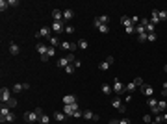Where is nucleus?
I'll use <instances>...</instances> for the list:
<instances>
[{
    "label": "nucleus",
    "mask_w": 167,
    "mask_h": 124,
    "mask_svg": "<svg viewBox=\"0 0 167 124\" xmlns=\"http://www.w3.org/2000/svg\"><path fill=\"white\" fill-rule=\"evenodd\" d=\"M147 35H149V33H141V35H137V41L139 43H145L147 41Z\"/></svg>",
    "instance_id": "40"
},
{
    "label": "nucleus",
    "mask_w": 167,
    "mask_h": 124,
    "mask_svg": "<svg viewBox=\"0 0 167 124\" xmlns=\"http://www.w3.org/2000/svg\"><path fill=\"white\" fill-rule=\"evenodd\" d=\"M121 24L125 26V28H128V26H134V24H132V19L126 17V15H123V17H121Z\"/></svg>",
    "instance_id": "20"
},
{
    "label": "nucleus",
    "mask_w": 167,
    "mask_h": 124,
    "mask_svg": "<svg viewBox=\"0 0 167 124\" xmlns=\"http://www.w3.org/2000/svg\"><path fill=\"white\" fill-rule=\"evenodd\" d=\"M111 63H113V57L108 56V59H104L102 63H98V71H108V69L111 67Z\"/></svg>",
    "instance_id": "7"
},
{
    "label": "nucleus",
    "mask_w": 167,
    "mask_h": 124,
    "mask_svg": "<svg viewBox=\"0 0 167 124\" xmlns=\"http://www.w3.org/2000/svg\"><path fill=\"white\" fill-rule=\"evenodd\" d=\"M52 19L54 21H63V11L61 9H52Z\"/></svg>",
    "instance_id": "19"
},
{
    "label": "nucleus",
    "mask_w": 167,
    "mask_h": 124,
    "mask_svg": "<svg viewBox=\"0 0 167 124\" xmlns=\"http://www.w3.org/2000/svg\"><path fill=\"white\" fill-rule=\"evenodd\" d=\"M134 83H136L137 87H141V85L145 83V82H143V78H139V76H137V78H134Z\"/></svg>",
    "instance_id": "38"
},
{
    "label": "nucleus",
    "mask_w": 167,
    "mask_h": 124,
    "mask_svg": "<svg viewBox=\"0 0 167 124\" xmlns=\"http://www.w3.org/2000/svg\"><path fill=\"white\" fill-rule=\"evenodd\" d=\"M11 98H13V96H11V89H7V87L0 89V100H2V104H7Z\"/></svg>",
    "instance_id": "3"
},
{
    "label": "nucleus",
    "mask_w": 167,
    "mask_h": 124,
    "mask_svg": "<svg viewBox=\"0 0 167 124\" xmlns=\"http://www.w3.org/2000/svg\"><path fill=\"white\" fill-rule=\"evenodd\" d=\"M52 32H56V33L63 32V21H54L52 22Z\"/></svg>",
    "instance_id": "11"
},
{
    "label": "nucleus",
    "mask_w": 167,
    "mask_h": 124,
    "mask_svg": "<svg viewBox=\"0 0 167 124\" xmlns=\"http://www.w3.org/2000/svg\"><path fill=\"white\" fill-rule=\"evenodd\" d=\"M7 4H9V7H11V6H19L17 0H7Z\"/></svg>",
    "instance_id": "46"
},
{
    "label": "nucleus",
    "mask_w": 167,
    "mask_h": 124,
    "mask_svg": "<svg viewBox=\"0 0 167 124\" xmlns=\"http://www.w3.org/2000/svg\"><path fill=\"white\" fill-rule=\"evenodd\" d=\"M78 111V102H74V104H65L63 106V113L67 115V117H74V113Z\"/></svg>",
    "instance_id": "2"
},
{
    "label": "nucleus",
    "mask_w": 167,
    "mask_h": 124,
    "mask_svg": "<svg viewBox=\"0 0 167 124\" xmlns=\"http://www.w3.org/2000/svg\"><path fill=\"white\" fill-rule=\"evenodd\" d=\"M65 33H69V35H71V33H74V26H65Z\"/></svg>",
    "instance_id": "39"
},
{
    "label": "nucleus",
    "mask_w": 167,
    "mask_h": 124,
    "mask_svg": "<svg viewBox=\"0 0 167 124\" xmlns=\"http://www.w3.org/2000/svg\"><path fill=\"white\" fill-rule=\"evenodd\" d=\"M125 32L126 33H134L136 32V26H128V28H125Z\"/></svg>",
    "instance_id": "42"
},
{
    "label": "nucleus",
    "mask_w": 167,
    "mask_h": 124,
    "mask_svg": "<svg viewBox=\"0 0 167 124\" xmlns=\"http://www.w3.org/2000/svg\"><path fill=\"white\" fill-rule=\"evenodd\" d=\"M156 39H158V35H156V33H149V35H147V41H150V43H154Z\"/></svg>",
    "instance_id": "34"
},
{
    "label": "nucleus",
    "mask_w": 167,
    "mask_h": 124,
    "mask_svg": "<svg viewBox=\"0 0 167 124\" xmlns=\"http://www.w3.org/2000/svg\"><path fill=\"white\" fill-rule=\"evenodd\" d=\"M76 102V98H74L73 95H65L63 96V106H65V104H74Z\"/></svg>",
    "instance_id": "22"
},
{
    "label": "nucleus",
    "mask_w": 167,
    "mask_h": 124,
    "mask_svg": "<svg viewBox=\"0 0 167 124\" xmlns=\"http://www.w3.org/2000/svg\"><path fill=\"white\" fill-rule=\"evenodd\" d=\"M69 63H71L69 56H65V57H59V59H58V67H59V69H65Z\"/></svg>",
    "instance_id": "15"
},
{
    "label": "nucleus",
    "mask_w": 167,
    "mask_h": 124,
    "mask_svg": "<svg viewBox=\"0 0 167 124\" xmlns=\"http://www.w3.org/2000/svg\"><path fill=\"white\" fill-rule=\"evenodd\" d=\"M50 32H52V28H48V26H43V28L37 32V37H50Z\"/></svg>",
    "instance_id": "9"
},
{
    "label": "nucleus",
    "mask_w": 167,
    "mask_h": 124,
    "mask_svg": "<svg viewBox=\"0 0 167 124\" xmlns=\"http://www.w3.org/2000/svg\"><path fill=\"white\" fill-rule=\"evenodd\" d=\"M39 122H41V124H48V122H50V119H48V115H43V117H41V119H39Z\"/></svg>",
    "instance_id": "35"
},
{
    "label": "nucleus",
    "mask_w": 167,
    "mask_h": 124,
    "mask_svg": "<svg viewBox=\"0 0 167 124\" xmlns=\"http://www.w3.org/2000/svg\"><path fill=\"white\" fill-rule=\"evenodd\" d=\"M98 32H100V33H108V32H110V26H108V24L98 26Z\"/></svg>",
    "instance_id": "30"
},
{
    "label": "nucleus",
    "mask_w": 167,
    "mask_h": 124,
    "mask_svg": "<svg viewBox=\"0 0 167 124\" xmlns=\"http://www.w3.org/2000/svg\"><path fill=\"white\" fill-rule=\"evenodd\" d=\"M61 48H65V50H76L78 48V45L76 43H69V41H61Z\"/></svg>",
    "instance_id": "10"
},
{
    "label": "nucleus",
    "mask_w": 167,
    "mask_h": 124,
    "mask_svg": "<svg viewBox=\"0 0 167 124\" xmlns=\"http://www.w3.org/2000/svg\"><path fill=\"white\" fill-rule=\"evenodd\" d=\"M162 121H164V119H162V115H156V117H154V122H156V124H160Z\"/></svg>",
    "instance_id": "44"
},
{
    "label": "nucleus",
    "mask_w": 167,
    "mask_h": 124,
    "mask_svg": "<svg viewBox=\"0 0 167 124\" xmlns=\"http://www.w3.org/2000/svg\"><path fill=\"white\" fill-rule=\"evenodd\" d=\"M19 52H21L19 45H17V43H13V41H11V43H9V54H11V56H17Z\"/></svg>",
    "instance_id": "14"
},
{
    "label": "nucleus",
    "mask_w": 167,
    "mask_h": 124,
    "mask_svg": "<svg viewBox=\"0 0 167 124\" xmlns=\"http://www.w3.org/2000/svg\"><path fill=\"white\" fill-rule=\"evenodd\" d=\"M154 124H156V122H154Z\"/></svg>",
    "instance_id": "54"
},
{
    "label": "nucleus",
    "mask_w": 167,
    "mask_h": 124,
    "mask_svg": "<svg viewBox=\"0 0 167 124\" xmlns=\"http://www.w3.org/2000/svg\"><path fill=\"white\" fill-rule=\"evenodd\" d=\"M74 71H76V67H74V65H67V67H65V72H67V74H73Z\"/></svg>",
    "instance_id": "31"
},
{
    "label": "nucleus",
    "mask_w": 167,
    "mask_h": 124,
    "mask_svg": "<svg viewBox=\"0 0 167 124\" xmlns=\"http://www.w3.org/2000/svg\"><path fill=\"white\" fill-rule=\"evenodd\" d=\"M48 43H50V46H52V48H56L58 45H61V43H59V39H58L56 35H50V37H48Z\"/></svg>",
    "instance_id": "23"
},
{
    "label": "nucleus",
    "mask_w": 167,
    "mask_h": 124,
    "mask_svg": "<svg viewBox=\"0 0 167 124\" xmlns=\"http://www.w3.org/2000/svg\"><path fill=\"white\" fill-rule=\"evenodd\" d=\"M164 71H165V72H167V65H165V67H164Z\"/></svg>",
    "instance_id": "53"
},
{
    "label": "nucleus",
    "mask_w": 167,
    "mask_h": 124,
    "mask_svg": "<svg viewBox=\"0 0 167 124\" xmlns=\"http://www.w3.org/2000/svg\"><path fill=\"white\" fill-rule=\"evenodd\" d=\"M164 89H167V82H164Z\"/></svg>",
    "instance_id": "52"
},
{
    "label": "nucleus",
    "mask_w": 167,
    "mask_h": 124,
    "mask_svg": "<svg viewBox=\"0 0 167 124\" xmlns=\"http://www.w3.org/2000/svg\"><path fill=\"white\" fill-rule=\"evenodd\" d=\"M73 17H74V11L71 9V7H69V9H63V22H65V21H73Z\"/></svg>",
    "instance_id": "12"
},
{
    "label": "nucleus",
    "mask_w": 167,
    "mask_h": 124,
    "mask_svg": "<svg viewBox=\"0 0 167 124\" xmlns=\"http://www.w3.org/2000/svg\"><path fill=\"white\" fill-rule=\"evenodd\" d=\"M143 121H145V122H150V121H152V117H150V115H145V117H143Z\"/></svg>",
    "instance_id": "48"
},
{
    "label": "nucleus",
    "mask_w": 167,
    "mask_h": 124,
    "mask_svg": "<svg viewBox=\"0 0 167 124\" xmlns=\"http://www.w3.org/2000/svg\"><path fill=\"white\" fill-rule=\"evenodd\" d=\"M113 93H115L117 96L125 93V85H123V82H121V80H115V82H113Z\"/></svg>",
    "instance_id": "5"
},
{
    "label": "nucleus",
    "mask_w": 167,
    "mask_h": 124,
    "mask_svg": "<svg viewBox=\"0 0 167 124\" xmlns=\"http://www.w3.org/2000/svg\"><path fill=\"white\" fill-rule=\"evenodd\" d=\"M73 65H74V67H76V69H80V67H82V61H80V59H76V61H74Z\"/></svg>",
    "instance_id": "47"
},
{
    "label": "nucleus",
    "mask_w": 167,
    "mask_h": 124,
    "mask_svg": "<svg viewBox=\"0 0 167 124\" xmlns=\"http://www.w3.org/2000/svg\"><path fill=\"white\" fill-rule=\"evenodd\" d=\"M111 106H113L117 111H121V113H125V111H126L125 102H123V100H121V96H117V95H115V96H111Z\"/></svg>",
    "instance_id": "1"
},
{
    "label": "nucleus",
    "mask_w": 167,
    "mask_h": 124,
    "mask_svg": "<svg viewBox=\"0 0 167 124\" xmlns=\"http://www.w3.org/2000/svg\"><path fill=\"white\" fill-rule=\"evenodd\" d=\"M7 106H9L11 109H13V107H17V100H15V98H11L9 102H7Z\"/></svg>",
    "instance_id": "41"
},
{
    "label": "nucleus",
    "mask_w": 167,
    "mask_h": 124,
    "mask_svg": "<svg viewBox=\"0 0 167 124\" xmlns=\"http://www.w3.org/2000/svg\"><path fill=\"white\" fill-rule=\"evenodd\" d=\"M110 124H119V121H110Z\"/></svg>",
    "instance_id": "51"
},
{
    "label": "nucleus",
    "mask_w": 167,
    "mask_h": 124,
    "mask_svg": "<svg viewBox=\"0 0 167 124\" xmlns=\"http://www.w3.org/2000/svg\"><path fill=\"white\" fill-rule=\"evenodd\" d=\"M7 7H9V4H7V0H0V11H2V13H4V11L7 9Z\"/></svg>",
    "instance_id": "29"
},
{
    "label": "nucleus",
    "mask_w": 167,
    "mask_h": 124,
    "mask_svg": "<svg viewBox=\"0 0 167 124\" xmlns=\"http://www.w3.org/2000/svg\"><path fill=\"white\" fill-rule=\"evenodd\" d=\"M162 119H164V121L167 122V111H165V113H164V115H162Z\"/></svg>",
    "instance_id": "49"
},
{
    "label": "nucleus",
    "mask_w": 167,
    "mask_h": 124,
    "mask_svg": "<svg viewBox=\"0 0 167 124\" xmlns=\"http://www.w3.org/2000/svg\"><path fill=\"white\" fill-rule=\"evenodd\" d=\"M34 111H35V113H37V117H39V119H41L43 115H45V111H43V107H35Z\"/></svg>",
    "instance_id": "37"
},
{
    "label": "nucleus",
    "mask_w": 167,
    "mask_h": 124,
    "mask_svg": "<svg viewBox=\"0 0 167 124\" xmlns=\"http://www.w3.org/2000/svg\"><path fill=\"white\" fill-rule=\"evenodd\" d=\"M136 87H137V85L134 83V80H132L128 85H125V93H134V91H136Z\"/></svg>",
    "instance_id": "25"
},
{
    "label": "nucleus",
    "mask_w": 167,
    "mask_h": 124,
    "mask_svg": "<svg viewBox=\"0 0 167 124\" xmlns=\"http://www.w3.org/2000/svg\"><path fill=\"white\" fill-rule=\"evenodd\" d=\"M54 56H56V48L50 46V48H48V57H54Z\"/></svg>",
    "instance_id": "43"
},
{
    "label": "nucleus",
    "mask_w": 167,
    "mask_h": 124,
    "mask_svg": "<svg viewBox=\"0 0 167 124\" xmlns=\"http://www.w3.org/2000/svg\"><path fill=\"white\" fill-rule=\"evenodd\" d=\"M108 21H110L108 15H100V17L93 19V26H95V28H98V26H102V24H108Z\"/></svg>",
    "instance_id": "4"
},
{
    "label": "nucleus",
    "mask_w": 167,
    "mask_h": 124,
    "mask_svg": "<svg viewBox=\"0 0 167 124\" xmlns=\"http://www.w3.org/2000/svg\"><path fill=\"white\" fill-rule=\"evenodd\" d=\"M7 113H11V107L7 106V104H2V107H0V117H6Z\"/></svg>",
    "instance_id": "21"
},
{
    "label": "nucleus",
    "mask_w": 167,
    "mask_h": 124,
    "mask_svg": "<svg viewBox=\"0 0 167 124\" xmlns=\"http://www.w3.org/2000/svg\"><path fill=\"white\" fill-rule=\"evenodd\" d=\"M13 121H15V113H13V111H11V113H7L6 117H0V122H2V124H6V122H13Z\"/></svg>",
    "instance_id": "16"
},
{
    "label": "nucleus",
    "mask_w": 167,
    "mask_h": 124,
    "mask_svg": "<svg viewBox=\"0 0 167 124\" xmlns=\"http://www.w3.org/2000/svg\"><path fill=\"white\" fill-rule=\"evenodd\" d=\"M119 124H132V122H130V119H121Z\"/></svg>",
    "instance_id": "45"
},
{
    "label": "nucleus",
    "mask_w": 167,
    "mask_h": 124,
    "mask_svg": "<svg viewBox=\"0 0 167 124\" xmlns=\"http://www.w3.org/2000/svg\"><path fill=\"white\" fill-rule=\"evenodd\" d=\"M35 50H37L41 56H45V54H48V46L43 45V43H39V45H35Z\"/></svg>",
    "instance_id": "13"
},
{
    "label": "nucleus",
    "mask_w": 167,
    "mask_h": 124,
    "mask_svg": "<svg viewBox=\"0 0 167 124\" xmlns=\"http://www.w3.org/2000/svg\"><path fill=\"white\" fill-rule=\"evenodd\" d=\"M24 121L26 122H37L39 117H37V113H35V111H28V113H24Z\"/></svg>",
    "instance_id": "8"
},
{
    "label": "nucleus",
    "mask_w": 167,
    "mask_h": 124,
    "mask_svg": "<svg viewBox=\"0 0 167 124\" xmlns=\"http://www.w3.org/2000/svg\"><path fill=\"white\" fill-rule=\"evenodd\" d=\"M102 93H104V95H111V93H113V87H111V85H108V83H102Z\"/></svg>",
    "instance_id": "24"
},
{
    "label": "nucleus",
    "mask_w": 167,
    "mask_h": 124,
    "mask_svg": "<svg viewBox=\"0 0 167 124\" xmlns=\"http://www.w3.org/2000/svg\"><path fill=\"white\" fill-rule=\"evenodd\" d=\"M78 46H80L82 50H86V48H87V41H86V39H80V41H78Z\"/></svg>",
    "instance_id": "33"
},
{
    "label": "nucleus",
    "mask_w": 167,
    "mask_h": 124,
    "mask_svg": "<svg viewBox=\"0 0 167 124\" xmlns=\"http://www.w3.org/2000/svg\"><path fill=\"white\" fill-rule=\"evenodd\" d=\"M84 119H87V121H98V115H95L93 111H84Z\"/></svg>",
    "instance_id": "18"
},
{
    "label": "nucleus",
    "mask_w": 167,
    "mask_h": 124,
    "mask_svg": "<svg viewBox=\"0 0 167 124\" xmlns=\"http://www.w3.org/2000/svg\"><path fill=\"white\" fill-rule=\"evenodd\" d=\"M165 107H167V102H165V100H160V102H158V109H160V111H164Z\"/></svg>",
    "instance_id": "32"
},
{
    "label": "nucleus",
    "mask_w": 167,
    "mask_h": 124,
    "mask_svg": "<svg viewBox=\"0 0 167 124\" xmlns=\"http://www.w3.org/2000/svg\"><path fill=\"white\" fill-rule=\"evenodd\" d=\"M147 104H149V107H150V109H154V107H158V102H156V98H154V96H150V98H147Z\"/></svg>",
    "instance_id": "27"
},
{
    "label": "nucleus",
    "mask_w": 167,
    "mask_h": 124,
    "mask_svg": "<svg viewBox=\"0 0 167 124\" xmlns=\"http://www.w3.org/2000/svg\"><path fill=\"white\" fill-rule=\"evenodd\" d=\"M158 15H160V22L167 21V11H158Z\"/></svg>",
    "instance_id": "36"
},
{
    "label": "nucleus",
    "mask_w": 167,
    "mask_h": 124,
    "mask_svg": "<svg viewBox=\"0 0 167 124\" xmlns=\"http://www.w3.org/2000/svg\"><path fill=\"white\" fill-rule=\"evenodd\" d=\"M150 21H152V24H154V26L160 22V15H158V9H152V19H150Z\"/></svg>",
    "instance_id": "26"
},
{
    "label": "nucleus",
    "mask_w": 167,
    "mask_h": 124,
    "mask_svg": "<svg viewBox=\"0 0 167 124\" xmlns=\"http://www.w3.org/2000/svg\"><path fill=\"white\" fill-rule=\"evenodd\" d=\"M54 121H58V122H65V121H67V115H65V113H61V111H56V113H54Z\"/></svg>",
    "instance_id": "17"
},
{
    "label": "nucleus",
    "mask_w": 167,
    "mask_h": 124,
    "mask_svg": "<svg viewBox=\"0 0 167 124\" xmlns=\"http://www.w3.org/2000/svg\"><path fill=\"white\" fill-rule=\"evenodd\" d=\"M11 91H13V93H21V91H24V85H22V83H15L13 87H11Z\"/></svg>",
    "instance_id": "28"
},
{
    "label": "nucleus",
    "mask_w": 167,
    "mask_h": 124,
    "mask_svg": "<svg viewBox=\"0 0 167 124\" xmlns=\"http://www.w3.org/2000/svg\"><path fill=\"white\" fill-rule=\"evenodd\" d=\"M162 95H164L165 98H167V89H164V91H162Z\"/></svg>",
    "instance_id": "50"
},
{
    "label": "nucleus",
    "mask_w": 167,
    "mask_h": 124,
    "mask_svg": "<svg viewBox=\"0 0 167 124\" xmlns=\"http://www.w3.org/2000/svg\"><path fill=\"white\" fill-rule=\"evenodd\" d=\"M141 93L147 96V98H150V96L154 95V89H152V85H149V83H143V85H141Z\"/></svg>",
    "instance_id": "6"
}]
</instances>
